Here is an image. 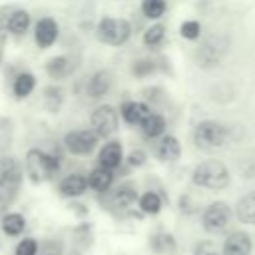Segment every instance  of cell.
<instances>
[{
	"instance_id": "obj_1",
	"label": "cell",
	"mask_w": 255,
	"mask_h": 255,
	"mask_svg": "<svg viewBox=\"0 0 255 255\" xmlns=\"http://www.w3.org/2000/svg\"><path fill=\"white\" fill-rule=\"evenodd\" d=\"M22 167H24V175L34 185L54 181L62 169V153L46 147H30L24 155Z\"/></svg>"
},
{
	"instance_id": "obj_2",
	"label": "cell",
	"mask_w": 255,
	"mask_h": 255,
	"mask_svg": "<svg viewBox=\"0 0 255 255\" xmlns=\"http://www.w3.org/2000/svg\"><path fill=\"white\" fill-rule=\"evenodd\" d=\"M191 183L205 191H223L231 183V171L221 159H203L191 169Z\"/></svg>"
},
{
	"instance_id": "obj_3",
	"label": "cell",
	"mask_w": 255,
	"mask_h": 255,
	"mask_svg": "<svg viewBox=\"0 0 255 255\" xmlns=\"http://www.w3.org/2000/svg\"><path fill=\"white\" fill-rule=\"evenodd\" d=\"M229 137H231V129L223 122L211 120V118L199 120L191 129V141H193L195 149L205 151V153L225 147Z\"/></svg>"
},
{
	"instance_id": "obj_4",
	"label": "cell",
	"mask_w": 255,
	"mask_h": 255,
	"mask_svg": "<svg viewBox=\"0 0 255 255\" xmlns=\"http://www.w3.org/2000/svg\"><path fill=\"white\" fill-rule=\"evenodd\" d=\"M24 181V167L14 155H0V209H8Z\"/></svg>"
},
{
	"instance_id": "obj_5",
	"label": "cell",
	"mask_w": 255,
	"mask_h": 255,
	"mask_svg": "<svg viewBox=\"0 0 255 255\" xmlns=\"http://www.w3.org/2000/svg\"><path fill=\"white\" fill-rule=\"evenodd\" d=\"M96 40L100 44L112 46V48H120L124 44L129 42L133 28L131 22L128 18H116V16H102L96 24Z\"/></svg>"
},
{
	"instance_id": "obj_6",
	"label": "cell",
	"mask_w": 255,
	"mask_h": 255,
	"mask_svg": "<svg viewBox=\"0 0 255 255\" xmlns=\"http://www.w3.org/2000/svg\"><path fill=\"white\" fill-rule=\"evenodd\" d=\"M137 197H139V191H137L135 183L122 181L120 185H114L108 193H104L102 205L114 215H128L133 209V205L137 203Z\"/></svg>"
},
{
	"instance_id": "obj_7",
	"label": "cell",
	"mask_w": 255,
	"mask_h": 255,
	"mask_svg": "<svg viewBox=\"0 0 255 255\" xmlns=\"http://www.w3.org/2000/svg\"><path fill=\"white\" fill-rule=\"evenodd\" d=\"M231 221H233V207L223 199H215L201 209V227L209 235L225 233Z\"/></svg>"
},
{
	"instance_id": "obj_8",
	"label": "cell",
	"mask_w": 255,
	"mask_h": 255,
	"mask_svg": "<svg viewBox=\"0 0 255 255\" xmlns=\"http://www.w3.org/2000/svg\"><path fill=\"white\" fill-rule=\"evenodd\" d=\"M100 137L90 129V128H82V129H70L64 133L62 137V147L76 157H88L98 149Z\"/></svg>"
},
{
	"instance_id": "obj_9",
	"label": "cell",
	"mask_w": 255,
	"mask_h": 255,
	"mask_svg": "<svg viewBox=\"0 0 255 255\" xmlns=\"http://www.w3.org/2000/svg\"><path fill=\"white\" fill-rule=\"evenodd\" d=\"M120 128V114L112 104H100L90 114V129L100 139H110Z\"/></svg>"
},
{
	"instance_id": "obj_10",
	"label": "cell",
	"mask_w": 255,
	"mask_h": 255,
	"mask_svg": "<svg viewBox=\"0 0 255 255\" xmlns=\"http://www.w3.org/2000/svg\"><path fill=\"white\" fill-rule=\"evenodd\" d=\"M225 50H227V42L219 36H209V38H203L199 42V46L195 48V62L199 68L203 70H211L215 66L221 64L223 56H225Z\"/></svg>"
},
{
	"instance_id": "obj_11",
	"label": "cell",
	"mask_w": 255,
	"mask_h": 255,
	"mask_svg": "<svg viewBox=\"0 0 255 255\" xmlns=\"http://www.w3.org/2000/svg\"><path fill=\"white\" fill-rule=\"evenodd\" d=\"M60 38V24L52 16H42L34 24V44L38 50H48L52 48Z\"/></svg>"
},
{
	"instance_id": "obj_12",
	"label": "cell",
	"mask_w": 255,
	"mask_h": 255,
	"mask_svg": "<svg viewBox=\"0 0 255 255\" xmlns=\"http://www.w3.org/2000/svg\"><path fill=\"white\" fill-rule=\"evenodd\" d=\"M112 86H114V74L108 68H100V70L90 74V78L86 80L84 92H86V96L90 100L98 102V100H104L110 94Z\"/></svg>"
},
{
	"instance_id": "obj_13",
	"label": "cell",
	"mask_w": 255,
	"mask_h": 255,
	"mask_svg": "<svg viewBox=\"0 0 255 255\" xmlns=\"http://www.w3.org/2000/svg\"><path fill=\"white\" fill-rule=\"evenodd\" d=\"M151 112H153V108H151L147 102H143V100H131V98L124 100V102L120 104V110H118L120 120H122L124 124H128V126H131V128H139V124H141Z\"/></svg>"
},
{
	"instance_id": "obj_14",
	"label": "cell",
	"mask_w": 255,
	"mask_h": 255,
	"mask_svg": "<svg viewBox=\"0 0 255 255\" xmlns=\"http://www.w3.org/2000/svg\"><path fill=\"white\" fill-rule=\"evenodd\" d=\"M124 157H126V153H124L122 139L110 137V139H106L100 145V149H98V163L96 165H102V167H108V169H114L116 171V169L122 167Z\"/></svg>"
},
{
	"instance_id": "obj_15",
	"label": "cell",
	"mask_w": 255,
	"mask_h": 255,
	"mask_svg": "<svg viewBox=\"0 0 255 255\" xmlns=\"http://www.w3.org/2000/svg\"><path fill=\"white\" fill-rule=\"evenodd\" d=\"M56 189L66 199H78V197L88 193V177H86V173L70 171L58 179Z\"/></svg>"
},
{
	"instance_id": "obj_16",
	"label": "cell",
	"mask_w": 255,
	"mask_h": 255,
	"mask_svg": "<svg viewBox=\"0 0 255 255\" xmlns=\"http://www.w3.org/2000/svg\"><path fill=\"white\" fill-rule=\"evenodd\" d=\"M76 62L70 54H56L44 62V72L52 82H64L74 74Z\"/></svg>"
},
{
	"instance_id": "obj_17",
	"label": "cell",
	"mask_w": 255,
	"mask_h": 255,
	"mask_svg": "<svg viewBox=\"0 0 255 255\" xmlns=\"http://www.w3.org/2000/svg\"><path fill=\"white\" fill-rule=\"evenodd\" d=\"M253 251V239L247 231L241 229H231L223 243H221V255H251Z\"/></svg>"
},
{
	"instance_id": "obj_18",
	"label": "cell",
	"mask_w": 255,
	"mask_h": 255,
	"mask_svg": "<svg viewBox=\"0 0 255 255\" xmlns=\"http://www.w3.org/2000/svg\"><path fill=\"white\" fill-rule=\"evenodd\" d=\"M153 155L161 163H175L181 157V141L171 133H163L155 139Z\"/></svg>"
},
{
	"instance_id": "obj_19",
	"label": "cell",
	"mask_w": 255,
	"mask_h": 255,
	"mask_svg": "<svg viewBox=\"0 0 255 255\" xmlns=\"http://www.w3.org/2000/svg\"><path fill=\"white\" fill-rule=\"evenodd\" d=\"M86 177H88V189H92L98 195L108 193L116 183V171L102 165H94Z\"/></svg>"
},
{
	"instance_id": "obj_20",
	"label": "cell",
	"mask_w": 255,
	"mask_h": 255,
	"mask_svg": "<svg viewBox=\"0 0 255 255\" xmlns=\"http://www.w3.org/2000/svg\"><path fill=\"white\" fill-rule=\"evenodd\" d=\"M36 86H38V80H36L34 72H30L26 68L24 70H18L12 76V80H10V92H12L14 100H26V98H30L34 94Z\"/></svg>"
},
{
	"instance_id": "obj_21",
	"label": "cell",
	"mask_w": 255,
	"mask_h": 255,
	"mask_svg": "<svg viewBox=\"0 0 255 255\" xmlns=\"http://www.w3.org/2000/svg\"><path fill=\"white\" fill-rule=\"evenodd\" d=\"M2 26L6 28L8 36L20 38V36H24V34L32 28V16H30L28 10H24V8H20V6H14V10L8 14V18L4 20Z\"/></svg>"
},
{
	"instance_id": "obj_22",
	"label": "cell",
	"mask_w": 255,
	"mask_h": 255,
	"mask_svg": "<svg viewBox=\"0 0 255 255\" xmlns=\"http://www.w3.org/2000/svg\"><path fill=\"white\" fill-rule=\"evenodd\" d=\"M165 195L159 193L157 189H145L143 193H139L137 197V211L141 215H147V217H155L163 211V205H165Z\"/></svg>"
},
{
	"instance_id": "obj_23",
	"label": "cell",
	"mask_w": 255,
	"mask_h": 255,
	"mask_svg": "<svg viewBox=\"0 0 255 255\" xmlns=\"http://www.w3.org/2000/svg\"><path fill=\"white\" fill-rule=\"evenodd\" d=\"M94 245V225L88 221L78 223L72 229V253L74 255H84L90 251Z\"/></svg>"
},
{
	"instance_id": "obj_24",
	"label": "cell",
	"mask_w": 255,
	"mask_h": 255,
	"mask_svg": "<svg viewBox=\"0 0 255 255\" xmlns=\"http://www.w3.org/2000/svg\"><path fill=\"white\" fill-rule=\"evenodd\" d=\"M233 217L249 227H255V189L243 193L233 205Z\"/></svg>"
},
{
	"instance_id": "obj_25",
	"label": "cell",
	"mask_w": 255,
	"mask_h": 255,
	"mask_svg": "<svg viewBox=\"0 0 255 255\" xmlns=\"http://www.w3.org/2000/svg\"><path fill=\"white\" fill-rule=\"evenodd\" d=\"M139 131H141V135H143L145 139L155 141L157 137H161L163 133H167V120H165V116L153 110V112L139 124Z\"/></svg>"
},
{
	"instance_id": "obj_26",
	"label": "cell",
	"mask_w": 255,
	"mask_h": 255,
	"mask_svg": "<svg viewBox=\"0 0 255 255\" xmlns=\"http://www.w3.org/2000/svg\"><path fill=\"white\" fill-rule=\"evenodd\" d=\"M64 102H66V90L58 82H52L42 88V106L46 112L58 114L62 110Z\"/></svg>"
},
{
	"instance_id": "obj_27",
	"label": "cell",
	"mask_w": 255,
	"mask_h": 255,
	"mask_svg": "<svg viewBox=\"0 0 255 255\" xmlns=\"http://www.w3.org/2000/svg\"><path fill=\"white\" fill-rule=\"evenodd\" d=\"M147 245L155 255H173L177 251V241L169 231H153L147 237Z\"/></svg>"
},
{
	"instance_id": "obj_28",
	"label": "cell",
	"mask_w": 255,
	"mask_h": 255,
	"mask_svg": "<svg viewBox=\"0 0 255 255\" xmlns=\"http://www.w3.org/2000/svg\"><path fill=\"white\" fill-rule=\"evenodd\" d=\"M165 36H167V28H165V24H163L161 20H157V22H151V24L143 30V34H141V44H143V48H147L149 52H157V50L165 44Z\"/></svg>"
},
{
	"instance_id": "obj_29",
	"label": "cell",
	"mask_w": 255,
	"mask_h": 255,
	"mask_svg": "<svg viewBox=\"0 0 255 255\" xmlns=\"http://www.w3.org/2000/svg\"><path fill=\"white\" fill-rule=\"evenodd\" d=\"M28 227L24 213L20 211H4L0 217V229L6 237H20Z\"/></svg>"
},
{
	"instance_id": "obj_30",
	"label": "cell",
	"mask_w": 255,
	"mask_h": 255,
	"mask_svg": "<svg viewBox=\"0 0 255 255\" xmlns=\"http://www.w3.org/2000/svg\"><path fill=\"white\" fill-rule=\"evenodd\" d=\"M161 64L157 58L153 56H141V58H133L131 64H129V74L135 78V80H145V78H151L159 72Z\"/></svg>"
},
{
	"instance_id": "obj_31",
	"label": "cell",
	"mask_w": 255,
	"mask_h": 255,
	"mask_svg": "<svg viewBox=\"0 0 255 255\" xmlns=\"http://www.w3.org/2000/svg\"><path fill=\"white\" fill-rule=\"evenodd\" d=\"M139 12L143 18L157 22L165 16L167 12V0H141L139 2Z\"/></svg>"
},
{
	"instance_id": "obj_32",
	"label": "cell",
	"mask_w": 255,
	"mask_h": 255,
	"mask_svg": "<svg viewBox=\"0 0 255 255\" xmlns=\"http://www.w3.org/2000/svg\"><path fill=\"white\" fill-rule=\"evenodd\" d=\"M201 34H203V26H201V22H199V20H195V18L183 20V22L179 24V36H181L183 40L195 42V40H199V38H201Z\"/></svg>"
},
{
	"instance_id": "obj_33",
	"label": "cell",
	"mask_w": 255,
	"mask_h": 255,
	"mask_svg": "<svg viewBox=\"0 0 255 255\" xmlns=\"http://www.w3.org/2000/svg\"><path fill=\"white\" fill-rule=\"evenodd\" d=\"M38 253H40V241L32 235H26L14 245L12 255H38Z\"/></svg>"
},
{
	"instance_id": "obj_34",
	"label": "cell",
	"mask_w": 255,
	"mask_h": 255,
	"mask_svg": "<svg viewBox=\"0 0 255 255\" xmlns=\"http://www.w3.org/2000/svg\"><path fill=\"white\" fill-rule=\"evenodd\" d=\"M141 96H143V102H147L151 108L155 104H163L165 98H167V94H165V90L161 86H147V88L141 90Z\"/></svg>"
},
{
	"instance_id": "obj_35",
	"label": "cell",
	"mask_w": 255,
	"mask_h": 255,
	"mask_svg": "<svg viewBox=\"0 0 255 255\" xmlns=\"http://www.w3.org/2000/svg\"><path fill=\"white\" fill-rule=\"evenodd\" d=\"M124 161L128 163V167L139 169V167H143V165L147 163V151H145L143 147H133V149H129V153L124 157Z\"/></svg>"
},
{
	"instance_id": "obj_36",
	"label": "cell",
	"mask_w": 255,
	"mask_h": 255,
	"mask_svg": "<svg viewBox=\"0 0 255 255\" xmlns=\"http://www.w3.org/2000/svg\"><path fill=\"white\" fill-rule=\"evenodd\" d=\"M191 255H221V253L217 251V245L211 239H199V241H195Z\"/></svg>"
},
{
	"instance_id": "obj_37",
	"label": "cell",
	"mask_w": 255,
	"mask_h": 255,
	"mask_svg": "<svg viewBox=\"0 0 255 255\" xmlns=\"http://www.w3.org/2000/svg\"><path fill=\"white\" fill-rule=\"evenodd\" d=\"M179 209H181L185 215H191V213L195 211V203L191 201V197H189L187 193H183V195L179 197Z\"/></svg>"
},
{
	"instance_id": "obj_38",
	"label": "cell",
	"mask_w": 255,
	"mask_h": 255,
	"mask_svg": "<svg viewBox=\"0 0 255 255\" xmlns=\"http://www.w3.org/2000/svg\"><path fill=\"white\" fill-rule=\"evenodd\" d=\"M38 255H54V253H44V251H40Z\"/></svg>"
}]
</instances>
